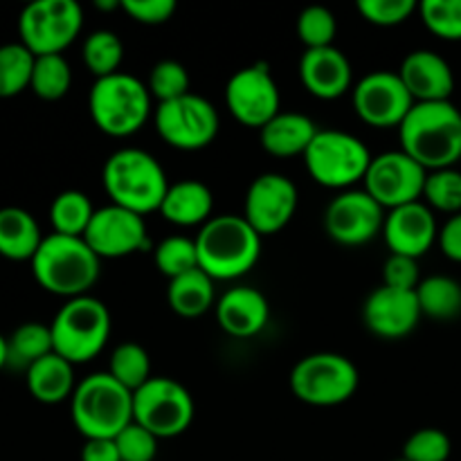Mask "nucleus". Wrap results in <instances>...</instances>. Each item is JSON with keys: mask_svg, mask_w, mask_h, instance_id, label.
<instances>
[{"mask_svg": "<svg viewBox=\"0 0 461 461\" xmlns=\"http://www.w3.org/2000/svg\"><path fill=\"white\" fill-rule=\"evenodd\" d=\"M399 140L401 151L426 171L453 169L461 160V111L453 102L414 104Z\"/></svg>", "mask_w": 461, "mask_h": 461, "instance_id": "1", "label": "nucleus"}, {"mask_svg": "<svg viewBox=\"0 0 461 461\" xmlns=\"http://www.w3.org/2000/svg\"><path fill=\"white\" fill-rule=\"evenodd\" d=\"M198 268L214 282H230L250 273L261 255V237L237 214L212 216L196 234Z\"/></svg>", "mask_w": 461, "mask_h": 461, "instance_id": "2", "label": "nucleus"}, {"mask_svg": "<svg viewBox=\"0 0 461 461\" xmlns=\"http://www.w3.org/2000/svg\"><path fill=\"white\" fill-rule=\"evenodd\" d=\"M30 264L43 291L75 300L88 295L90 288L97 284L102 259L84 237L48 234Z\"/></svg>", "mask_w": 461, "mask_h": 461, "instance_id": "3", "label": "nucleus"}, {"mask_svg": "<svg viewBox=\"0 0 461 461\" xmlns=\"http://www.w3.org/2000/svg\"><path fill=\"white\" fill-rule=\"evenodd\" d=\"M102 183L113 205L147 216L160 212L169 189L160 162L142 149H120L106 160Z\"/></svg>", "mask_w": 461, "mask_h": 461, "instance_id": "4", "label": "nucleus"}, {"mask_svg": "<svg viewBox=\"0 0 461 461\" xmlns=\"http://www.w3.org/2000/svg\"><path fill=\"white\" fill-rule=\"evenodd\" d=\"M72 423L84 439H115L133 423V392L108 372L90 374L70 399Z\"/></svg>", "mask_w": 461, "mask_h": 461, "instance_id": "5", "label": "nucleus"}, {"mask_svg": "<svg viewBox=\"0 0 461 461\" xmlns=\"http://www.w3.org/2000/svg\"><path fill=\"white\" fill-rule=\"evenodd\" d=\"M151 93L147 84L129 72L95 79L88 95L93 124L111 138H129L147 124L151 115Z\"/></svg>", "mask_w": 461, "mask_h": 461, "instance_id": "6", "label": "nucleus"}, {"mask_svg": "<svg viewBox=\"0 0 461 461\" xmlns=\"http://www.w3.org/2000/svg\"><path fill=\"white\" fill-rule=\"evenodd\" d=\"M54 354L72 365H84L97 358L111 338V313L97 297L68 300L54 315L52 324Z\"/></svg>", "mask_w": 461, "mask_h": 461, "instance_id": "7", "label": "nucleus"}, {"mask_svg": "<svg viewBox=\"0 0 461 461\" xmlns=\"http://www.w3.org/2000/svg\"><path fill=\"white\" fill-rule=\"evenodd\" d=\"M372 153L356 135L336 129L318 131L304 153V165L311 178L327 189H349L365 180Z\"/></svg>", "mask_w": 461, "mask_h": 461, "instance_id": "8", "label": "nucleus"}, {"mask_svg": "<svg viewBox=\"0 0 461 461\" xmlns=\"http://www.w3.org/2000/svg\"><path fill=\"white\" fill-rule=\"evenodd\" d=\"M358 385V367L347 356L331 351L304 356L291 372V390L295 399L313 408L347 403Z\"/></svg>", "mask_w": 461, "mask_h": 461, "instance_id": "9", "label": "nucleus"}, {"mask_svg": "<svg viewBox=\"0 0 461 461\" xmlns=\"http://www.w3.org/2000/svg\"><path fill=\"white\" fill-rule=\"evenodd\" d=\"M84 27V12L77 0H34L18 16L21 43L34 57L63 54Z\"/></svg>", "mask_w": 461, "mask_h": 461, "instance_id": "10", "label": "nucleus"}, {"mask_svg": "<svg viewBox=\"0 0 461 461\" xmlns=\"http://www.w3.org/2000/svg\"><path fill=\"white\" fill-rule=\"evenodd\" d=\"M196 405L187 387L167 376H153L133 392V421L158 439L180 437L194 421Z\"/></svg>", "mask_w": 461, "mask_h": 461, "instance_id": "11", "label": "nucleus"}, {"mask_svg": "<svg viewBox=\"0 0 461 461\" xmlns=\"http://www.w3.org/2000/svg\"><path fill=\"white\" fill-rule=\"evenodd\" d=\"M219 113L201 95H185L160 104L156 111V131L178 151H201L219 135Z\"/></svg>", "mask_w": 461, "mask_h": 461, "instance_id": "12", "label": "nucleus"}, {"mask_svg": "<svg viewBox=\"0 0 461 461\" xmlns=\"http://www.w3.org/2000/svg\"><path fill=\"white\" fill-rule=\"evenodd\" d=\"M428 171L405 151H385L372 158L367 174H365V192L383 207H396L419 203L423 198Z\"/></svg>", "mask_w": 461, "mask_h": 461, "instance_id": "13", "label": "nucleus"}, {"mask_svg": "<svg viewBox=\"0 0 461 461\" xmlns=\"http://www.w3.org/2000/svg\"><path fill=\"white\" fill-rule=\"evenodd\" d=\"M225 106L239 124L250 129L261 131L273 117H277L282 113V97L270 75V66L255 63L234 72L225 86Z\"/></svg>", "mask_w": 461, "mask_h": 461, "instance_id": "14", "label": "nucleus"}, {"mask_svg": "<svg viewBox=\"0 0 461 461\" xmlns=\"http://www.w3.org/2000/svg\"><path fill=\"white\" fill-rule=\"evenodd\" d=\"M412 106L414 99L410 97L399 72H369L354 88L356 115L376 129H399Z\"/></svg>", "mask_w": 461, "mask_h": 461, "instance_id": "15", "label": "nucleus"}, {"mask_svg": "<svg viewBox=\"0 0 461 461\" xmlns=\"http://www.w3.org/2000/svg\"><path fill=\"white\" fill-rule=\"evenodd\" d=\"M385 210L365 189H347L329 203L324 212V230L340 246L356 248L383 232Z\"/></svg>", "mask_w": 461, "mask_h": 461, "instance_id": "16", "label": "nucleus"}, {"mask_svg": "<svg viewBox=\"0 0 461 461\" xmlns=\"http://www.w3.org/2000/svg\"><path fill=\"white\" fill-rule=\"evenodd\" d=\"M295 183L284 174H261L248 187L243 203V219L259 232V237H270L286 228L297 212Z\"/></svg>", "mask_w": 461, "mask_h": 461, "instance_id": "17", "label": "nucleus"}, {"mask_svg": "<svg viewBox=\"0 0 461 461\" xmlns=\"http://www.w3.org/2000/svg\"><path fill=\"white\" fill-rule=\"evenodd\" d=\"M84 239L99 259H122L144 250L149 243L144 216L113 203L95 212Z\"/></svg>", "mask_w": 461, "mask_h": 461, "instance_id": "18", "label": "nucleus"}, {"mask_svg": "<svg viewBox=\"0 0 461 461\" xmlns=\"http://www.w3.org/2000/svg\"><path fill=\"white\" fill-rule=\"evenodd\" d=\"M421 318V306L414 291L381 286L367 297L363 306L365 327L383 340H399L410 336Z\"/></svg>", "mask_w": 461, "mask_h": 461, "instance_id": "19", "label": "nucleus"}, {"mask_svg": "<svg viewBox=\"0 0 461 461\" xmlns=\"http://www.w3.org/2000/svg\"><path fill=\"white\" fill-rule=\"evenodd\" d=\"M383 239L392 255H403L419 259L426 255L439 239L437 219L426 203H410L385 214Z\"/></svg>", "mask_w": 461, "mask_h": 461, "instance_id": "20", "label": "nucleus"}, {"mask_svg": "<svg viewBox=\"0 0 461 461\" xmlns=\"http://www.w3.org/2000/svg\"><path fill=\"white\" fill-rule=\"evenodd\" d=\"M399 77L414 104L450 102L455 90V72L441 54L432 50H414L403 59Z\"/></svg>", "mask_w": 461, "mask_h": 461, "instance_id": "21", "label": "nucleus"}, {"mask_svg": "<svg viewBox=\"0 0 461 461\" xmlns=\"http://www.w3.org/2000/svg\"><path fill=\"white\" fill-rule=\"evenodd\" d=\"M300 79L313 97L333 102L351 88L354 70L342 50L331 48L306 50L300 59Z\"/></svg>", "mask_w": 461, "mask_h": 461, "instance_id": "22", "label": "nucleus"}, {"mask_svg": "<svg viewBox=\"0 0 461 461\" xmlns=\"http://www.w3.org/2000/svg\"><path fill=\"white\" fill-rule=\"evenodd\" d=\"M214 309L219 327L232 338H255L270 320L268 300L264 293L250 286L230 288L221 295Z\"/></svg>", "mask_w": 461, "mask_h": 461, "instance_id": "23", "label": "nucleus"}, {"mask_svg": "<svg viewBox=\"0 0 461 461\" xmlns=\"http://www.w3.org/2000/svg\"><path fill=\"white\" fill-rule=\"evenodd\" d=\"M318 126L304 113H279L259 131V142L266 153L275 158H295L309 151L318 135Z\"/></svg>", "mask_w": 461, "mask_h": 461, "instance_id": "24", "label": "nucleus"}, {"mask_svg": "<svg viewBox=\"0 0 461 461\" xmlns=\"http://www.w3.org/2000/svg\"><path fill=\"white\" fill-rule=\"evenodd\" d=\"M212 210H214V194L205 183L180 180L167 189L160 214L178 228H196V225L203 228L212 219Z\"/></svg>", "mask_w": 461, "mask_h": 461, "instance_id": "25", "label": "nucleus"}, {"mask_svg": "<svg viewBox=\"0 0 461 461\" xmlns=\"http://www.w3.org/2000/svg\"><path fill=\"white\" fill-rule=\"evenodd\" d=\"M25 383L30 394L43 405H59L72 399L77 390L75 365L68 363L59 354H50L32 365L25 372Z\"/></svg>", "mask_w": 461, "mask_h": 461, "instance_id": "26", "label": "nucleus"}, {"mask_svg": "<svg viewBox=\"0 0 461 461\" xmlns=\"http://www.w3.org/2000/svg\"><path fill=\"white\" fill-rule=\"evenodd\" d=\"M43 239L30 212L23 207L0 210V257L9 261H32Z\"/></svg>", "mask_w": 461, "mask_h": 461, "instance_id": "27", "label": "nucleus"}, {"mask_svg": "<svg viewBox=\"0 0 461 461\" xmlns=\"http://www.w3.org/2000/svg\"><path fill=\"white\" fill-rule=\"evenodd\" d=\"M214 279L203 273L201 268L185 273L180 277L171 279L167 288V302L169 309L180 318H201L212 309L216 300L214 295Z\"/></svg>", "mask_w": 461, "mask_h": 461, "instance_id": "28", "label": "nucleus"}, {"mask_svg": "<svg viewBox=\"0 0 461 461\" xmlns=\"http://www.w3.org/2000/svg\"><path fill=\"white\" fill-rule=\"evenodd\" d=\"M52 351V329L41 322H25L7 338V367L27 372Z\"/></svg>", "mask_w": 461, "mask_h": 461, "instance_id": "29", "label": "nucleus"}, {"mask_svg": "<svg viewBox=\"0 0 461 461\" xmlns=\"http://www.w3.org/2000/svg\"><path fill=\"white\" fill-rule=\"evenodd\" d=\"M421 313L432 320H453L461 313V284L446 275L421 279L417 291Z\"/></svg>", "mask_w": 461, "mask_h": 461, "instance_id": "30", "label": "nucleus"}, {"mask_svg": "<svg viewBox=\"0 0 461 461\" xmlns=\"http://www.w3.org/2000/svg\"><path fill=\"white\" fill-rule=\"evenodd\" d=\"M95 207L84 192L68 189L61 192L50 205V223H52L54 234L63 237H84L90 221L95 216Z\"/></svg>", "mask_w": 461, "mask_h": 461, "instance_id": "31", "label": "nucleus"}, {"mask_svg": "<svg viewBox=\"0 0 461 461\" xmlns=\"http://www.w3.org/2000/svg\"><path fill=\"white\" fill-rule=\"evenodd\" d=\"M81 57L95 79H104L120 72L122 61H124V43L115 32L97 30L86 36Z\"/></svg>", "mask_w": 461, "mask_h": 461, "instance_id": "32", "label": "nucleus"}, {"mask_svg": "<svg viewBox=\"0 0 461 461\" xmlns=\"http://www.w3.org/2000/svg\"><path fill=\"white\" fill-rule=\"evenodd\" d=\"M108 374L129 392H138L147 381H151V360L147 349L138 342H122L113 349L108 360Z\"/></svg>", "mask_w": 461, "mask_h": 461, "instance_id": "33", "label": "nucleus"}, {"mask_svg": "<svg viewBox=\"0 0 461 461\" xmlns=\"http://www.w3.org/2000/svg\"><path fill=\"white\" fill-rule=\"evenodd\" d=\"M72 86V68L63 54H43L36 57L30 88L36 97L45 102H57L66 97Z\"/></svg>", "mask_w": 461, "mask_h": 461, "instance_id": "34", "label": "nucleus"}, {"mask_svg": "<svg viewBox=\"0 0 461 461\" xmlns=\"http://www.w3.org/2000/svg\"><path fill=\"white\" fill-rule=\"evenodd\" d=\"M36 57L23 43L0 45V97L9 99L30 88Z\"/></svg>", "mask_w": 461, "mask_h": 461, "instance_id": "35", "label": "nucleus"}, {"mask_svg": "<svg viewBox=\"0 0 461 461\" xmlns=\"http://www.w3.org/2000/svg\"><path fill=\"white\" fill-rule=\"evenodd\" d=\"M423 198L430 210L444 212V214H461V171L439 169L428 171Z\"/></svg>", "mask_w": 461, "mask_h": 461, "instance_id": "36", "label": "nucleus"}, {"mask_svg": "<svg viewBox=\"0 0 461 461\" xmlns=\"http://www.w3.org/2000/svg\"><path fill=\"white\" fill-rule=\"evenodd\" d=\"M153 261L156 268L165 277L176 279L185 273H192L198 268V252L196 241L187 237H169L160 241V246L153 250Z\"/></svg>", "mask_w": 461, "mask_h": 461, "instance_id": "37", "label": "nucleus"}, {"mask_svg": "<svg viewBox=\"0 0 461 461\" xmlns=\"http://www.w3.org/2000/svg\"><path fill=\"white\" fill-rule=\"evenodd\" d=\"M295 30L297 39L302 41V45H306V50L331 48L338 34V21L331 9L313 5V7L302 9Z\"/></svg>", "mask_w": 461, "mask_h": 461, "instance_id": "38", "label": "nucleus"}, {"mask_svg": "<svg viewBox=\"0 0 461 461\" xmlns=\"http://www.w3.org/2000/svg\"><path fill=\"white\" fill-rule=\"evenodd\" d=\"M189 86H192V81H189L187 68L183 63L165 59V61H158L151 68L147 88L153 99H158L160 104H167L189 95Z\"/></svg>", "mask_w": 461, "mask_h": 461, "instance_id": "39", "label": "nucleus"}, {"mask_svg": "<svg viewBox=\"0 0 461 461\" xmlns=\"http://www.w3.org/2000/svg\"><path fill=\"white\" fill-rule=\"evenodd\" d=\"M419 14L428 30L444 41H461V0H423Z\"/></svg>", "mask_w": 461, "mask_h": 461, "instance_id": "40", "label": "nucleus"}, {"mask_svg": "<svg viewBox=\"0 0 461 461\" xmlns=\"http://www.w3.org/2000/svg\"><path fill=\"white\" fill-rule=\"evenodd\" d=\"M453 453L450 437L439 428H421L403 446L405 461H448Z\"/></svg>", "mask_w": 461, "mask_h": 461, "instance_id": "41", "label": "nucleus"}, {"mask_svg": "<svg viewBox=\"0 0 461 461\" xmlns=\"http://www.w3.org/2000/svg\"><path fill=\"white\" fill-rule=\"evenodd\" d=\"M356 9L372 25L394 27L417 12V3L414 0H360Z\"/></svg>", "mask_w": 461, "mask_h": 461, "instance_id": "42", "label": "nucleus"}, {"mask_svg": "<svg viewBox=\"0 0 461 461\" xmlns=\"http://www.w3.org/2000/svg\"><path fill=\"white\" fill-rule=\"evenodd\" d=\"M158 437L140 423H131L115 437L122 461H153L158 455Z\"/></svg>", "mask_w": 461, "mask_h": 461, "instance_id": "43", "label": "nucleus"}, {"mask_svg": "<svg viewBox=\"0 0 461 461\" xmlns=\"http://www.w3.org/2000/svg\"><path fill=\"white\" fill-rule=\"evenodd\" d=\"M421 277H419V259L403 255H390L383 266V286L396 288V291H417Z\"/></svg>", "mask_w": 461, "mask_h": 461, "instance_id": "44", "label": "nucleus"}, {"mask_svg": "<svg viewBox=\"0 0 461 461\" xmlns=\"http://www.w3.org/2000/svg\"><path fill=\"white\" fill-rule=\"evenodd\" d=\"M122 9L142 25H162L176 12L174 0H122Z\"/></svg>", "mask_w": 461, "mask_h": 461, "instance_id": "45", "label": "nucleus"}, {"mask_svg": "<svg viewBox=\"0 0 461 461\" xmlns=\"http://www.w3.org/2000/svg\"><path fill=\"white\" fill-rule=\"evenodd\" d=\"M437 243H439L441 252H444L450 261L461 264V214L450 216V219L446 221L444 228L439 230Z\"/></svg>", "mask_w": 461, "mask_h": 461, "instance_id": "46", "label": "nucleus"}, {"mask_svg": "<svg viewBox=\"0 0 461 461\" xmlns=\"http://www.w3.org/2000/svg\"><path fill=\"white\" fill-rule=\"evenodd\" d=\"M81 461H122L115 439H86Z\"/></svg>", "mask_w": 461, "mask_h": 461, "instance_id": "47", "label": "nucleus"}, {"mask_svg": "<svg viewBox=\"0 0 461 461\" xmlns=\"http://www.w3.org/2000/svg\"><path fill=\"white\" fill-rule=\"evenodd\" d=\"M7 367V338L0 336V372Z\"/></svg>", "mask_w": 461, "mask_h": 461, "instance_id": "48", "label": "nucleus"}, {"mask_svg": "<svg viewBox=\"0 0 461 461\" xmlns=\"http://www.w3.org/2000/svg\"><path fill=\"white\" fill-rule=\"evenodd\" d=\"M396 461H405V459H403V457H401V459H396Z\"/></svg>", "mask_w": 461, "mask_h": 461, "instance_id": "49", "label": "nucleus"}]
</instances>
